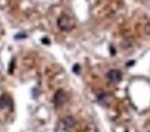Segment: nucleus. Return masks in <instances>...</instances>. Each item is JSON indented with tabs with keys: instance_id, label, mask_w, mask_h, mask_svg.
<instances>
[{
	"instance_id": "2",
	"label": "nucleus",
	"mask_w": 150,
	"mask_h": 132,
	"mask_svg": "<svg viewBox=\"0 0 150 132\" xmlns=\"http://www.w3.org/2000/svg\"><path fill=\"white\" fill-rule=\"evenodd\" d=\"M59 25L60 28H62V30H67L73 27L74 23H72L68 18L64 17V18H61L59 19Z\"/></svg>"
},
{
	"instance_id": "1",
	"label": "nucleus",
	"mask_w": 150,
	"mask_h": 132,
	"mask_svg": "<svg viewBox=\"0 0 150 132\" xmlns=\"http://www.w3.org/2000/svg\"><path fill=\"white\" fill-rule=\"evenodd\" d=\"M107 76L109 80L113 83L120 82L122 78V73L119 70H117V69L110 70L108 73Z\"/></svg>"
},
{
	"instance_id": "3",
	"label": "nucleus",
	"mask_w": 150,
	"mask_h": 132,
	"mask_svg": "<svg viewBox=\"0 0 150 132\" xmlns=\"http://www.w3.org/2000/svg\"><path fill=\"white\" fill-rule=\"evenodd\" d=\"M67 100V96L65 92L59 91V92L57 93V94L55 96V102L56 104L62 105L66 102Z\"/></svg>"
}]
</instances>
